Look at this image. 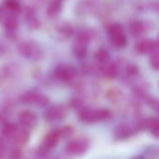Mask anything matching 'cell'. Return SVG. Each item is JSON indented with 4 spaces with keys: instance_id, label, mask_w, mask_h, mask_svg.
<instances>
[{
    "instance_id": "10",
    "label": "cell",
    "mask_w": 159,
    "mask_h": 159,
    "mask_svg": "<svg viewBox=\"0 0 159 159\" xmlns=\"http://www.w3.org/2000/svg\"><path fill=\"white\" fill-rule=\"evenodd\" d=\"M131 135V129L126 124H120L118 125L115 130H114V136L117 140H122L129 138Z\"/></svg>"
},
{
    "instance_id": "20",
    "label": "cell",
    "mask_w": 159,
    "mask_h": 159,
    "mask_svg": "<svg viewBox=\"0 0 159 159\" xmlns=\"http://www.w3.org/2000/svg\"><path fill=\"white\" fill-rule=\"evenodd\" d=\"M112 38V44L114 47H116V48H122L126 46L127 44V38L125 36V34H120V35H116Z\"/></svg>"
},
{
    "instance_id": "27",
    "label": "cell",
    "mask_w": 159,
    "mask_h": 159,
    "mask_svg": "<svg viewBox=\"0 0 159 159\" xmlns=\"http://www.w3.org/2000/svg\"><path fill=\"white\" fill-rule=\"evenodd\" d=\"M69 105L71 106V108L73 109H76V110H80L83 107V102L80 99L78 98H73L69 101Z\"/></svg>"
},
{
    "instance_id": "32",
    "label": "cell",
    "mask_w": 159,
    "mask_h": 159,
    "mask_svg": "<svg viewBox=\"0 0 159 159\" xmlns=\"http://www.w3.org/2000/svg\"><path fill=\"white\" fill-rule=\"evenodd\" d=\"M148 103H149V105L152 106L154 109H156V110L157 109V105H158V104H157V100L156 98H151V99L148 101Z\"/></svg>"
},
{
    "instance_id": "23",
    "label": "cell",
    "mask_w": 159,
    "mask_h": 159,
    "mask_svg": "<svg viewBox=\"0 0 159 159\" xmlns=\"http://www.w3.org/2000/svg\"><path fill=\"white\" fill-rule=\"evenodd\" d=\"M60 138H67L74 133V128L72 126H63L56 129Z\"/></svg>"
},
{
    "instance_id": "24",
    "label": "cell",
    "mask_w": 159,
    "mask_h": 159,
    "mask_svg": "<svg viewBox=\"0 0 159 159\" xmlns=\"http://www.w3.org/2000/svg\"><path fill=\"white\" fill-rule=\"evenodd\" d=\"M109 34L111 35V37L116 36V35H120L123 34V27L119 24V23H115L113 24L110 28H109Z\"/></svg>"
},
{
    "instance_id": "11",
    "label": "cell",
    "mask_w": 159,
    "mask_h": 159,
    "mask_svg": "<svg viewBox=\"0 0 159 159\" xmlns=\"http://www.w3.org/2000/svg\"><path fill=\"white\" fill-rule=\"evenodd\" d=\"M102 73L108 78H115L118 75V68L114 63H104L102 67Z\"/></svg>"
},
{
    "instance_id": "35",
    "label": "cell",
    "mask_w": 159,
    "mask_h": 159,
    "mask_svg": "<svg viewBox=\"0 0 159 159\" xmlns=\"http://www.w3.org/2000/svg\"><path fill=\"white\" fill-rule=\"evenodd\" d=\"M1 16H2V15H1V13H0V18H1Z\"/></svg>"
},
{
    "instance_id": "36",
    "label": "cell",
    "mask_w": 159,
    "mask_h": 159,
    "mask_svg": "<svg viewBox=\"0 0 159 159\" xmlns=\"http://www.w3.org/2000/svg\"><path fill=\"white\" fill-rule=\"evenodd\" d=\"M59 1H61V0H59Z\"/></svg>"
},
{
    "instance_id": "5",
    "label": "cell",
    "mask_w": 159,
    "mask_h": 159,
    "mask_svg": "<svg viewBox=\"0 0 159 159\" xmlns=\"http://www.w3.org/2000/svg\"><path fill=\"white\" fill-rule=\"evenodd\" d=\"M135 49L140 54H147V53H152V52H155V51H158L157 42H155L153 40H149V39L140 41L136 45Z\"/></svg>"
},
{
    "instance_id": "12",
    "label": "cell",
    "mask_w": 159,
    "mask_h": 159,
    "mask_svg": "<svg viewBox=\"0 0 159 159\" xmlns=\"http://www.w3.org/2000/svg\"><path fill=\"white\" fill-rule=\"evenodd\" d=\"M38 94H39V92H37L35 90L27 91L20 97V102L25 104H34V102H35Z\"/></svg>"
},
{
    "instance_id": "15",
    "label": "cell",
    "mask_w": 159,
    "mask_h": 159,
    "mask_svg": "<svg viewBox=\"0 0 159 159\" xmlns=\"http://www.w3.org/2000/svg\"><path fill=\"white\" fill-rule=\"evenodd\" d=\"M147 129L150 130V132L156 137H158L159 132V124L158 119L157 117H152L150 119H148V123H147Z\"/></svg>"
},
{
    "instance_id": "30",
    "label": "cell",
    "mask_w": 159,
    "mask_h": 159,
    "mask_svg": "<svg viewBox=\"0 0 159 159\" xmlns=\"http://www.w3.org/2000/svg\"><path fill=\"white\" fill-rule=\"evenodd\" d=\"M9 157L10 159H20L21 157V152L18 147L12 148L9 152Z\"/></svg>"
},
{
    "instance_id": "29",
    "label": "cell",
    "mask_w": 159,
    "mask_h": 159,
    "mask_svg": "<svg viewBox=\"0 0 159 159\" xmlns=\"http://www.w3.org/2000/svg\"><path fill=\"white\" fill-rule=\"evenodd\" d=\"M138 73H139V69H138V67L135 64L128 65V67H127V74L129 76H135V75H138Z\"/></svg>"
},
{
    "instance_id": "21",
    "label": "cell",
    "mask_w": 159,
    "mask_h": 159,
    "mask_svg": "<svg viewBox=\"0 0 159 159\" xmlns=\"http://www.w3.org/2000/svg\"><path fill=\"white\" fill-rule=\"evenodd\" d=\"M4 26L7 31H13L18 26V20L15 16H8L4 22Z\"/></svg>"
},
{
    "instance_id": "33",
    "label": "cell",
    "mask_w": 159,
    "mask_h": 159,
    "mask_svg": "<svg viewBox=\"0 0 159 159\" xmlns=\"http://www.w3.org/2000/svg\"><path fill=\"white\" fill-rule=\"evenodd\" d=\"M4 152H5V143L2 138H0V158L4 157Z\"/></svg>"
},
{
    "instance_id": "18",
    "label": "cell",
    "mask_w": 159,
    "mask_h": 159,
    "mask_svg": "<svg viewBox=\"0 0 159 159\" xmlns=\"http://www.w3.org/2000/svg\"><path fill=\"white\" fill-rule=\"evenodd\" d=\"M109 58H110V55H109V52L106 49L101 48L95 53V59L100 63H102V64L107 63L108 61H109Z\"/></svg>"
},
{
    "instance_id": "31",
    "label": "cell",
    "mask_w": 159,
    "mask_h": 159,
    "mask_svg": "<svg viewBox=\"0 0 159 159\" xmlns=\"http://www.w3.org/2000/svg\"><path fill=\"white\" fill-rule=\"evenodd\" d=\"M27 24H28V26H29L30 28H32V29H37V28L40 26V22H39V20H37L36 17L32 18V19H30V20H27Z\"/></svg>"
},
{
    "instance_id": "16",
    "label": "cell",
    "mask_w": 159,
    "mask_h": 159,
    "mask_svg": "<svg viewBox=\"0 0 159 159\" xmlns=\"http://www.w3.org/2000/svg\"><path fill=\"white\" fill-rule=\"evenodd\" d=\"M145 31V27L143 22L135 21L130 25V32L134 36H141Z\"/></svg>"
},
{
    "instance_id": "4",
    "label": "cell",
    "mask_w": 159,
    "mask_h": 159,
    "mask_svg": "<svg viewBox=\"0 0 159 159\" xmlns=\"http://www.w3.org/2000/svg\"><path fill=\"white\" fill-rule=\"evenodd\" d=\"M19 122L20 127L23 129H33L36 125L37 116L30 110H23L19 114Z\"/></svg>"
},
{
    "instance_id": "7",
    "label": "cell",
    "mask_w": 159,
    "mask_h": 159,
    "mask_svg": "<svg viewBox=\"0 0 159 159\" xmlns=\"http://www.w3.org/2000/svg\"><path fill=\"white\" fill-rule=\"evenodd\" d=\"M29 137H30V134L26 129L17 127L16 130L14 131V133L9 139H11V141L17 145L18 144L22 145V144H25L29 141Z\"/></svg>"
},
{
    "instance_id": "1",
    "label": "cell",
    "mask_w": 159,
    "mask_h": 159,
    "mask_svg": "<svg viewBox=\"0 0 159 159\" xmlns=\"http://www.w3.org/2000/svg\"><path fill=\"white\" fill-rule=\"evenodd\" d=\"M17 49L22 57L30 60L36 61L42 57L41 48L33 42H22L18 46Z\"/></svg>"
},
{
    "instance_id": "34",
    "label": "cell",
    "mask_w": 159,
    "mask_h": 159,
    "mask_svg": "<svg viewBox=\"0 0 159 159\" xmlns=\"http://www.w3.org/2000/svg\"><path fill=\"white\" fill-rule=\"evenodd\" d=\"M131 159H144V157H143V156H142V155H140V156H137V157H132Z\"/></svg>"
},
{
    "instance_id": "25",
    "label": "cell",
    "mask_w": 159,
    "mask_h": 159,
    "mask_svg": "<svg viewBox=\"0 0 159 159\" xmlns=\"http://www.w3.org/2000/svg\"><path fill=\"white\" fill-rule=\"evenodd\" d=\"M48 102H49L48 98L47 96H45V95L39 93L38 96H37V98H36V100H35V102H34V104H35V105H38V106H43V107H45V106H47V105L48 104Z\"/></svg>"
},
{
    "instance_id": "17",
    "label": "cell",
    "mask_w": 159,
    "mask_h": 159,
    "mask_svg": "<svg viewBox=\"0 0 159 159\" xmlns=\"http://www.w3.org/2000/svg\"><path fill=\"white\" fill-rule=\"evenodd\" d=\"M16 129H17V126L16 125H14L12 123H6L2 127L1 134L5 138H8L9 139L12 136V134L14 133V131L16 130Z\"/></svg>"
},
{
    "instance_id": "22",
    "label": "cell",
    "mask_w": 159,
    "mask_h": 159,
    "mask_svg": "<svg viewBox=\"0 0 159 159\" xmlns=\"http://www.w3.org/2000/svg\"><path fill=\"white\" fill-rule=\"evenodd\" d=\"M95 113H96L97 121H104V120L111 118L112 116L111 112L107 109H98V110H95Z\"/></svg>"
},
{
    "instance_id": "28",
    "label": "cell",
    "mask_w": 159,
    "mask_h": 159,
    "mask_svg": "<svg viewBox=\"0 0 159 159\" xmlns=\"http://www.w3.org/2000/svg\"><path fill=\"white\" fill-rule=\"evenodd\" d=\"M6 7L11 11H17L20 8L19 2L17 0H7L6 1Z\"/></svg>"
},
{
    "instance_id": "19",
    "label": "cell",
    "mask_w": 159,
    "mask_h": 159,
    "mask_svg": "<svg viewBox=\"0 0 159 159\" xmlns=\"http://www.w3.org/2000/svg\"><path fill=\"white\" fill-rule=\"evenodd\" d=\"M74 52L76 57L84 58L87 55V45L76 41L74 47Z\"/></svg>"
},
{
    "instance_id": "13",
    "label": "cell",
    "mask_w": 159,
    "mask_h": 159,
    "mask_svg": "<svg viewBox=\"0 0 159 159\" xmlns=\"http://www.w3.org/2000/svg\"><path fill=\"white\" fill-rule=\"evenodd\" d=\"M61 11V3L59 0H55L48 6L47 9V14L49 18H55Z\"/></svg>"
},
{
    "instance_id": "2",
    "label": "cell",
    "mask_w": 159,
    "mask_h": 159,
    "mask_svg": "<svg viewBox=\"0 0 159 159\" xmlns=\"http://www.w3.org/2000/svg\"><path fill=\"white\" fill-rule=\"evenodd\" d=\"M89 142L87 139L79 138L71 141L65 147V151L73 156H82L89 148Z\"/></svg>"
},
{
    "instance_id": "14",
    "label": "cell",
    "mask_w": 159,
    "mask_h": 159,
    "mask_svg": "<svg viewBox=\"0 0 159 159\" xmlns=\"http://www.w3.org/2000/svg\"><path fill=\"white\" fill-rule=\"evenodd\" d=\"M91 38H92V32L88 29H83L78 32L76 41L87 45L90 41Z\"/></svg>"
},
{
    "instance_id": "8",
    "label": "cell",
    "mask_w": 159,
    "mask_h": 159,
    "mask_svg": "<svg viewBox=\"0 0 159 159\" xmlns=\"http://www.w3.org/2000/svg\"><path fill=\"white\" fill-rule=\"evenodd\" d=\"M79 112V119L87 124H90V123H94L97 121L96 119V113L95 110L88 108V107H82L80 110H78Z\"/></svg>"
},
{
    "instance_id": "6",
    "label": "cell",
    "mask_w": 159,
    "mask_h": 159,
    "mask_svg": "<svg viewBox=\"0 0 159 159\" xmlns=\"http://www.w3.org/2000/svg\"><path fill=\"white\" fill-rule=\"evenodd\" d=\"M54 75L56 78L61 81H69L75 76V73L72 68L66 67L64 65H60L55 69Z\"/></svg>"
},
{
    "instance_id": "3",
    "label": "cell",
    "mask_w": 159,
    "mask_h": 159,
    "mask_svg": "<svg viewBox=\"0 0 159 159\" xmlns=\"http://www.w3.org/2000/svg\"><path fill=\"white\" fill-rule=\"evenodd\" d=\"M67 116V110L62 105H52L47 108L44 113V116L46 120L49 122L61 121Z\"/></svg>"
},
{
    "instance_id": "9",
    "label": "cell",
    "mask_w": 159,
    "mask_h": 159,
    "mask_svg": "<svg viewBox=\"0 0 159 159\" xmlns=\"http://www.w3.org/2000/svg\"><path fill=\"white\" fill-rule=\"evenodd\" d=\"M60 139H61V138H60V136H59L57 130H53L52 132L48 133V134L45 137V139H44V141H43V145H42V147H43L44 149H46L47 151H48V150L54 148V147L58 144Z\"/></svg>"
},
{
    "instance_id": "26",
    "label": "cell",
    "mask_w": 159,
    "mask_h": 159,
    "mask_svg": "<svg viewBox=\"0 0 159 159\" xmlns=\"http://www.w3.org/2000/svg\"><path fill=\"white\" fill-rule=\"evenodd\" d=\"M150 64L155 70H158L159 68V57L158 51H155L151 53V59H150Z\"/></svg>"
}]
</instances>
